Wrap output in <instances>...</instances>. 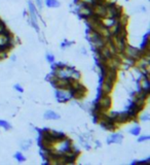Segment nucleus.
I'll list each match as a JSON object with an SVG mask.
<instances>
[{"label": "nucleus", "instance_id": "nucleus-3", "mask_svg": "<svg viewBox=\"0 0 150 165\" xmlns=\"http://www.w3.org/2000/svg\"><path fill=\"white\" fill-rule=\"evenodd\" d=\"M29 3V10H30V16H31V22L33 24V26L35 27L36 30H39V27L37 25V11H36L35 5L32 3L31 1L28 2Z\"/></svg>", "mask_w": 150, "mask_h": 165}, {"label": "nucleus", "instance_id": "nucleus-19", "mask_svg": "<svg viewBox=\"0 0 150 165\" xmlns=\"http://www.w3.org/2000/svg\"><path fill=\"white\" fill-rule=\"evenodd\" d=\"M72 44L71 42H68V41H65L64 44H62V48H65V47H69V45H71Z\"/></svg>", "mask_w": 150, "mask_h": 165}, {"label": "nucleus", "instance_id": "nucleus-7", "mask_svg": "<svg viewBox=\"0 0 150 165\" xmlns=\"http://www.w3.org/2000/svg\"><path fill=\"white\" fill-rule=\"evenodd\" d=\"M113 86L110 84H107V82H102V87H101V91L104 93V94H109L110 92H111Z\"/></svg>", "mask_w": 150, "mask_h": 165}, {"label": "nucleus", "instance_id": "nucleus-5", "mask_svg": "<svg viewBox=\"0 0 150 165\" xmlns=\"http://www.w3.org/2000/svg\"><path fill=\"white\" fill-rule=\"evenodd\" d=\"M127 121H128V116L127 112H121V114H117L114 122L117 124H124Z\"/></svg>", "mask_w": 150, "mask_h": 165}, {"label": "nucleus", "instance_id": "nucleus-4", "mask_svg": "<svg viewBox=\"0 0 150 165\" xmlns=\"http://www.w3.org/2000/svg\"><path fill=\"white\" fill-rule=\"evenodd\" d=\"M122 135L120 133H115V134H112L111 136L108 137V139H107V143H120L122 142Z\"/></svg>", "mask_w": 150, "mask_h": 165}, {"label": "nucleus", "instance_id": "nucleus-16", "mask_svg": "<svg viewBox=\"0 0 150 165\" xmlns=\"http://www.w3.org/2000/svg\"><path fill=\"white\" fill-rule=\"evenodd\" d=\"M141 120H142V121H148L149 120V115L148 114H145V115H143V116H141Z\"/></svg>", "mask_w": 150, "mask_h": 165}, {"label": "nucleus", "instance_id": "nucleus-13", "mask_svg": "<svg viewBox=\"0 0 150 165\" xmlns=\"http://www.w3.org/2000/svg\"><path fill=\"white\" fill-rule=\"evenodd\" d=\"M150 162L149 159H147V160H144V161H135L133 162V164H148Z\"/></svg>", "mask_w": 150, "mask_h": 165}, {"label": "nucleus", "instance_id": "nucleus-15", "mask_svg": "<svg viewBox=\"0 0 150 165\" xmlns=\"http://www.w3.org/2000/svg\"><path fill=\"white\" fill-rule=\"evenodd\" d=\"M47 60L50 63H53L54 60H55V58H54L53 55H47Z\"/></svg>", "mask_w": 150, "mask_h": 165}, {"label": "nucleus", "instance_id": "nucleus-17", "mask_svg": "<svg viewBox=\"0 0 150 165\" xmlns=\"http://www.w3.org/2000/svg\"><path fill=\"white\" fill-rule=\"evenodd\" d=\"M36 1V4H37V6L39 10H41L42 8V0H35Z\"/></svg>", "mask_w": 150, "mask_h": 165}, {"label": "nucleus", "instance_id": "nucleus-1", "mask_svg": "<svg viewBox=\"0 0 150 165\" xmlns=\"http://www.w3.org/2000/svg\"><path fill=\"white\" fill-rule=\"evenodd\" d=\"M98 103L100 104L101 108H102L104 112H106L107 109H109L110 106H111V98L108 96V94H104V95H102L99 98Z\"/></svg>", "mask_w": 150, "mask_h": 165}, {"label": "nucleus", "instance_id": "nucleus-10", "mask_svg": "<svg viewBox=\"0 0 150 165\" xmlns=\"http://www.w3.org/2000/svg\"><path fill=\"white\" fill-rule=\"evenodd\" d=\"M0 127H3L4 129H6V130L11 129L10 124V123H7V122H6V121H4V120H0Z\"/></svg>", "mask_w": 150, "mask_h": 165}, {"label": "nucleus", "instance_id": "nucleus-11", "mask_svg": "<svg viewBox=\"0 0 150 165\" xmlns=\"http://www.w3.org/2000/svg\"><path fill=\"white\" fill-rule=\"evenodd\" d=\"M140 131H141V128H140L139 126H135L134 128L130 129V133L133 134V135H139V134H140Z\"/></svg>", "mask_w": 150, "mask_h": 165}, {"label": "nucleus", "instance_id": "nucleus-14", "mask_svg": "<svg viewBox=\"0 0 150 165\" xmlns=\"http://www.w3.org/2000/svg\"><path fill=\"white\" fill-rule=\"evenodd\" d=\"M150 139V137L148 135H145V136H141L139 139H138V142H145V140H148Z\"/></svg>", "mask_w": 150, "mask_h": 165}, {"label": "nucleus", "instance_id": "nucleus-8", "mask_svg": "<svg viewBox=\"0 0 150 165\" xmlns=\"http://www.w3.org/2000/svg\"><path fill=\"white\" fill-rule=\"evenodd\" d=\"M45 4L48 7H59L60 6V2L57 0H45Z\"/></svg>", "mask_w": 150, "mask_h": 165}, {"label": "nucleus", "instance_id": "nucleus-6", "mask_svg": "<svg viewBox=\"0 0 150 165\" xmlns=\"http://www.w3.org/2000/svg\"><path fill=\"white\" fill-rule=\"evenodd\" d=\"M44 118L47 119V120H59L60 115H58L57 112H55L53 111H47L44 114Z\"/></svg>", "mask_w": 150, "mask_h": 165}, {"label": "nucleus", "instance_id": "nucleus-12", "mask_svg": "<svg viewBox=\"0 0 150 165\" xmlns=\"http://www.w3.org/2000/svg\"><path fill=\"white\" fill-rule=\"evenodd\" d=\"M14 157H16V159L19 162H24V161L26 160V158L22 155V153H17V154L14 155Z\"/></svg>", "mask_w": 150, "mask_h": 165}, {"label": "nucleus", "instance_id": "nucleus-2", "mask_svg": "<svg viewBox=\"0 0 150 165\" xmlns=\"http://www.w3.org/2000/svg\"><path fill=\"white\" fill-rule=\"evenodd\" d=\"M72 97V93L71 91L69 90H60L58 89L57 91V98L58 101L60 102H66Z\"/></svg>", "mask_w": 150, "mask_h": 165}, {"label": "nucleus", "instance_id": "nucleus-18", "mask_svg": "<svg viewBox=\"0 0 150 165\" xmlns=\"http://www.w3.org/2000/svg\"><path fill=\"white\" fill-rule=\"evenodd\" d=\"M14 89H16L17 91H19V92H21V93H22L23 92V88L22 87H21L20 86V85H16V86H14Z\"/></svg>", "mask_w": 150, "mask_h": 165}, {"label": "nucleus", "instance_id": "nucleus-9", "mask_svg": "<svg viewBox=\"0 0 150 165\" xmlns=\"http://www.w3.org/2000/svg\"><path fill=\"white\" fill-rule=\"evenodd\" d=\"M10 37H8V36L0 33V47H2L3 44H5L6 42L10 41Z\"/></svg>", "mask_w": 150, "mask_h": 165}]
</instances>
